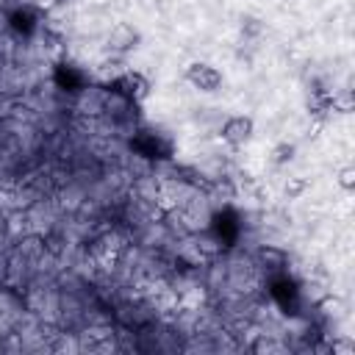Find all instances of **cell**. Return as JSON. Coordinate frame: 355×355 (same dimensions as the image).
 Wrapping results in <instances>:
<instances>
[{"instance_id": "cell-1", "label": "cell", "mask_w": 355, "mask_h": 355, "mask_svg": "<svg viewBox=\"0 0 355 355\" xmlns=\"http://www.w3.org/2000/svg\"><path fill=\"white\" fill-rule=\"evenodd\" d=\"M139 44H141V31H139L136 25H130V22H116V25L108 31V36H105V47H108L114 55H128V53H133Z\"/></svg>"}, {"instance_id": "cell-2", "label": "cell", "mask_w": 355, "mask_h": 355, "mask_svg": "<svg viewBox=\"0 0 355 355\" xmlns=\"http://www.w3.org/2000/svg\"><path fill=\"white\" fill-rule=\"evenodd\" d=\"M186 80L197 92H208L211 94V92H216L222 86V72L214 64H208V61H191L186 67Z\"/></svg>"}, {"instance_id": "cell-3", "label": "cell", "mask_w": 355, "mask_h": 355, "mask_svg": "<svg viewBox=\"0 0 355 355\" xmlns=\"http://www.w3.org/2000/svg\"><path fill=\"white\" fill-rule=\"evenodd\" d=\"M252 133H255V122H252V116H244V114L227 116L225 125H222V130H219L222 141L230 144V147H241V144H247V141L252 139Z\"/></svg>"}, {"instance_id": "cell-4", "label": "cell", "mask_w": 355, "mask_h": 355, "mask_svg": "<svg viewBox=\"0 0 355 355\" xmlns=\"http://www.w3.org/2000/svg\"><path fill=\"white\" fill-rule=\"evenodd\" d=\"M116 89H119V94H122L125 100H130V103H141V100L150 97V80H147V75L139 72V69H125V72L116 78Z\"/></svg>"}, {"instance_id": "cell-5", "label": "cell", "mask_w": 355, "mask_h": 355, "mask_svg": "<svg viewBox=\"0 0 355 355\" xmlns=\"http://www.w3.org/2000/svg\"><path fill=\"white\" fill-rule=\"evenodd\" d=\"M258 261L263 263V269H283L286 266V252L277 250V247H261Z\"/></svg>"}, {"instance_id": "cell-6", "label": "cell", "mask_w": 355, "mask_h": 355, "mask_svg": "<svg viewBox=\"0 0 355 355\" xmlns=\"http://www.w3.org/2000/svg\"><path fill=\"white\" fill-rule=\"evenodd\" d=\"M294 153H297V144L294 141H277L275 147H272V164L275 166H286L288 161H294Z\"/></svg>"}, {"instance_id": "cell-7", "label": "cell", "mask_w": 355, "mask_h": 355, "mask_svg": "<svg viewBox=\"0 0 355 355\" xmlns=\"http://www.w3.org/2000/svg\"><path fill=\"white\" fill-rule=\"evenodd\" d=\"M308 186H311L308 178H288L286 186H283V191H286L288 200H297V197H302V194L308 191Z\"/></svg>"}, {"instance_id": "cell-8", "label": "cell", "mask_w": 355, "mask_h": 355, "mask_svg": "<svg viewBox=\"0 0 355 355\" xmlns=\"http://www.w3.org/2000/svg\"><path fill=\"white\" fill-rule=\"evenodd\" d=\"M336 183H338L344 191H355V166H352V164H344V166L336 172Z\"/></svg>"}, {"instance_id": "cell-9", "label": "cell", "mask_w": 355, "mask_h": 355, "mask_svg": "<svg viewBox=\"0 0 355 355\" xmlns=\"http://www.w3.org/2000/svg\"><path fill=\"white\" fill-rule=\"evenodd\" d=\"M330 349H333V355H349V352H355V341L352 338H333V344H330Z\"/></svg>"}, {"instance_id": "cell-10", "label": "cell", "mask_w": 355, "mask_h": 355, "mask_svg": "<svg viewBox=\"0 0 355 355\" xmlns=\"http://www.w3.org/2000/svg\"><path fill=\"white\" fill-rule=\"evenodd\" d=\"M72 0H44V8L47 11H58V8H67Z\"/></svg>"}, {"instance_id": "cell-11", "label": "cell", "mask_w": 355, "mask_h": 355, "mask_svg": "<svg viewBox=\"0 0 355 355\" xmlns=\"http://www.w3.org/2000/svg\"><path fill=\"white\" fill-rule=\"evenodd\" d=\"M14 3H28V0H14Z\"/></svg>"}]
</instances>
